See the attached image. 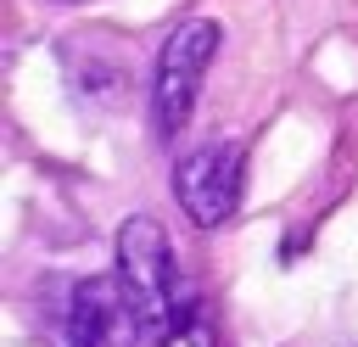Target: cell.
<instances>
[{
  "label": "cell",
  "mask_w": 358,
  "mask_h": 347,
  "mask_svg": "<svg viewBox=\"0 0 358 347\" xmlns=\"http://www.w3.org/2000/svg\"><path fill=\"white\" fill-rule=\"evenodd\" d=\"M117 280H123V291H129V302L140 313V330L151 341H162L173 330V319L185 313L190 291H185L179 269H173L168 229L151 213L123 218V229H117Z\"/></svg>",
  "instance_id": "obj_1"
},
{
  "label": "cell",
  "mask_w": 358,
  "mask_h": 347,
  "mask_svg": "<svg viewBox=\"0 0 358 347\" xmlns=\"http://www.w3.org/2000/svg\"><path fill=\"white\" fill-rule=\"evenodd\" d=\"M213 56H218V22L213 17H190L162 39L157 78H151V112H157V134L162 140H173L190 123V106H196V90H201Z\"/></svg>",
  "instance_id": "obj_2"
},
{
  "label": "cell",
  "mask_w": 358,
  "mask_h": 347,
  "mask_svg": "<svg viewBox=\"0 0 358 347\" xmlns=\"http://www.w3.org/2000/svg\"><path fill=\"white\" fill-rule=\"evenodd\" d=\"M241 179H246L241 140H207V146H196L173 162V196L190 213V224H201V229H218L235 213Z\"/></svg>",
  "instance_id": "obj_3"
},
{
  "label": "cell",
  "mask_w": 358,
  "mask_h": 347,
  "mask_svg": "<svg viewBox=\"0 0 358 347\" xmlns=\"http://www.w3.org/2000/svg\"><path fill=\"white\" fill-rule=\"evenodd\" d=\"M145 330H140V313L123 291L117 274H84L73 280V297H67V347H134Z\"/></svg>",
  "instance_id": "obj_4"
},
{
  "label": "cell",
  "mask_w": 358,
  "mask_h": 347,
  "mask_svg": "<svg viewBox=\"0 0 358 347\" xmlns=\"http://www.w3.org/2000/svg\"><path fill=\"white\" fill-rule=\"evenodd\" d=\"M162 347H218V336H213V319H207V308L190 297L185 302V313L173 319V330L162 336Z\"/></svg>",
  "instance_id": "obj_5"
}]
</instances>
